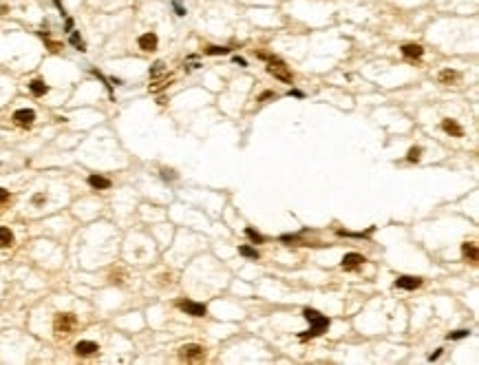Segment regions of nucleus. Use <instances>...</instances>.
<instances>
[{
	"label": "nucleus",
	"instance_id": "nucleus-2",
	"mask_svg": "<svg viewBox=\"0 0 479 365\" xmlns=\"http://www.w3.org/2000/svg\"><path fill=\"white\" fill-rule=\"evenodd\" d=\"M267 73H270V76H274V78H278V80H283L285 84H292V82H294V76L289 73V69L285 67L280 60H272L270 67H267Z\"/></svg>",
	"mask_w": 479,
	"mask_h": 365
},
{
	"label": "nucleus",
	"instance_id": "nucleus-5",
	"mask_svg": "<svg viewBox=\"0 0 479 365\" xmlns=\"http://www.w3.org/2000/svg\"><path fill=\"white\" fill-rule=\"evenodd\" d=\"M179 308H181L186 314H190V316H205L208 314V308L203 306V303H195V301H179L177 303Z\"/></svg>",
	"mask_w": 479,
	"mask_h": 365
},
{
	"label": "nucleus",
	"instance_id": "nucleus-13",
	"mask_svg": "<svg viewBox=\"0 0 479 365\" xmlns=\"http://www.w3.org/2000/svg\"><path fill=\"white\" fill-rule=\"evenodd\" d=\"M402 56L404 58H422L424 56V49H422L420 45H404L402 47Z\"/></svg>",
	"mask_w": 479,
	"mask_h": 365
},
{
	"label": "nucleus",
	"instance_id": "nucleus-24",
	"mask_svg": "<svg viewBox=\"0 0 479 365\" xmlns=\"http://www.w3.org/2000/svg\"><path fill=\"white\" fill-rule=\"evenodd\" d=\"M161 71H164V62H155V67L151 69V76H159Z\"/></svg>",
	"mask_w": 479,
	"mask_h": 365
},
{
	"label": "nucleus",
	"instance_id": "nucleus-7",
	"mask_svg": "<svg viewBox=\"0 0 479 365\" xmlns=\"http://www.w3.org/2000/svg\"><path fill=\"white\" fill-rule=\"evenodd\" d=\"M33 120H36V113L31 109H20V111L14 113V122L20 126H31Z\"/></svg>",
	"mask_w": 479,
	"mask_h": 365
},
{
	"label": "nucleus",
	"instance_id": "nucleus-4",
	"mask_svg": "<svg viewBox=\"0 0 479 365\" xmlns=\"http://www.w3.org/2000/svg\"><path fill=\"white\" fill-rule=\"evenodd\" d=\"M73 328H76V316L73 314H58V319H55V332L69 334Z\"/></svg>",
	"mask_w": 479,
	"mask_h": 365
},
{
	"label": "nucleus",
	"instance_id": "nucleus-17",
	"mask_svg": "<svg viewBox=\"0 0 479 365\" xmlns=\"http://www.w3.org/2000/svg\"><path fill=\"white\" fill-rule=\"evenodd\" d=\"M11 244H14V232L9 228L0 226V246H11Z\"/></svg>",
	"mask_w": 479,
	"mask_h": 365
},
{
	"label": "nucleus",
	"instance_id": "nucleus-11",
	"mask_svg": "<svg viewBox=\"0 0 479 365\" xmlns=\"http://www.w3.org/2000/svg\"><path fill=\"white\" fill-rule=\"evenodd\" d=\"M76 352L80 356H89V354H95L98 352V343H93V341H80L76 345Z\"/></svg>",
	"mask_w": 479,
	"mask_h": 365
},
{
	"label": "nucleus",
	"instance_id": "nucleus-22",
	"mask_svg": "<svg viewBox=\"0 0 479 365\" xmlns=\"http://www.w3.org/2000/svg\"><path fill=\"white\" fill-rule=\"evenodd\" d=\"M71 45H73V47H77L80 51H84V42L80 40V36H77V33H73V36H71Z\"/></svg>",
	"mask_w": 479,
	"mask_h": 365
},
{
	"label": "nucleus",
	"instance_id": "nucleus-26",
	"mask_svg": "<svg viewBox=\"0 0 479 365\" xmlns=\"http://www.w3.org/2000/svg\"><path fill=\"white\" fill-rule=\"evenodd\" d=\"M45 199H47V197L42 195V193H38V195H33V199H31V201H33V204H42Z\"/></svg>",
	"mask_w": 479,
	"mask_h": 365
},
{
	"label": "nucleus",
	"instance_id": "nucleus-9",
	"mask_svg": "<svg viewBox=\"0 0 479 365\" xmlns=\"http://www.w3.org/2000/svg\"><path fill=\"white\" fill-rule=\"evenodd\" d=\"M157 36L155 33H144V36H139V49L144 51H155L157 49Z\"/></svg>",
	"mask_w": 479,
	"mask_h": 365
},
{
	"label": "nucleus",
	"instance_id": "nucleus-14",
	"mask_svg": "<svg viewBox=\"0 0 479 365\" xmlns=\"http://www.w3.org/2000/svg\"><path fill=\"white\" fill-rule=\"evenodd\" d=\"M89 184L93 188H98V191H106V188H111V179L102 177V175H91L89 177Z\"/></svg>",
	"mask_w": 479,
	"mask_h": 365
},
{
	"label": "nucleus",
	"instance_id": "nucleus-8",
	"mask_svg": "<svg viewBox=\"0 0 479 365\" xmlns=\"http://www.w3.org/2000/svg\"><path fill=\"white\" fill-rule=\"evenodd\" d=\"M362 263H364V257L358 253H349V254L342 257V268H345V270H355V268L362 266Z\"/></svg>",
	"mask_w": 479,
	"mask_h": 365
},
{
	"label": "nucleus",
	"instance_id": "nucleus-10",
	"mask_svg": "<svg viewBox=\"0 0 479 365\" xmlns=\"http://www.w3.org/2000/svg\"><path fill=\"white\" fill-rule=\"evenodd\" d=\"M442 129L446 131L448 135H453V138H461V135H464V129H461V126L457 124L455 120H444L442 122Z\"/></svg>",
	"mask_w": 479,
	"mask_h": 365
},
{
	"label": "nucleus",
	"instance_id": "nucleus-25",
	"mask_svg": "<svg viewBox=\"0 0 479 365\" xmlns=\"http://www.w3.org/2000/svg\"><path fill=\"white\" fill-rule=\"evenodd\" d=\"M173 7H175V11H177V16H186V9L181 7V2H179V0H175Z\"/></svg>",
	"mask_w": 479,
	"mask_h": 365
},
{
	"label": "nucleus",
	"instance_id": "nucleus-30",
	"mask_svg": "<svg viewBox=\"0 0 479 365\" xmlns=\"http://www.w3.org/2000/svg\"><path fill=\"white\" fill-rule=\"evenodd\" d=\"M289 95H294V98H303V93H301V91H296V89L289 91Z\"/></svg>",
	"mask_w": 479,
	"mask_h": 365
},
{
	"label": "nucleus",
	"instance_id": "nucleus-29",
	"mask_svg": "<svg viewBox=\"0 0 479 365\" xmlns=\"http://www.w3.org/2000/svg\"><path fill=\"white\" fill-rule=\"evenodd\" d=\"M270 98H274V93H270V91H265V93L261 95V102H263V100H270Z\"/></svg>",
	"mask_w": 479,
	"mask_h": 365
},
{
	"label": "nucleus",
	"instance_id": "nucleus-1",
	"mask_svg": "<svg viewBox=\"0 0 479 365\" xmlns=\"http://www.w3.org/2000/svg\"><path fill=\"white\" fill-rule=\"evenodd\" d=\"M303 316H305V319L309 321V330H305V332L298 334V338H301V341H307V338H316V337H320L323 332H327L329 323H331V321H329L325 314H320V312L311 310V308H305V310H303Z\"/></svg>",
	"mask_w": 479,
	"mask_h": 365
},
{
	"label": "nucleus",
	"instance_id": "nucleus-20",
	"mask_svg": "<svg viewBox=\"0 0 479 365\" xmlns=\"http://www.w3.org/2000/svg\"><path fill=\"white\" fill-rule=\"evenodd\" d=\"M205 54L208 56H226V54H230V49H227V47H208Z\"/></svg>",
	"mask_w": 479,
	"mask_h": 365
},
{
	"label": "nucleus",
	"instance_id": "nucleus-19",
	"mask_svg": "<svg viewBox=\"0 0 479 365\" xmlns=\"http://www.w3.org/2000/svg\"><path fill=\"white\" fill-rule=\"evenodd\" d=\"M245 235H248L250 239L254 241V244H263V241H265V239H263V235H261V232H256V230H254V228H245Z\"/></svg>",
	"mask_w": 479,
	"mask_h": 365
},
{
	"label": "nucleus",
	"instance_id": "nucleus-18",
	"mask_svg": "<svg viewBox=\"0 0 479 365\" xmlns=\"http://www.w3.org/2000/svg\"><path fill=\"white\" fill-rule=\"evenodd\" d=\"M239 253L248 259H258V250L252 248V246H239Z\"/></svg>",
	"mask_w": 479,
	"mask_h": 365
},
{
	"label": "nucleus",
	"instance_id": "nucleus-6",
	"mask_svg": "<svg viewBox=\"0 0 479 365\" xmlns=\"http://www.w3.org/2000/svg\"><path fill=\"white\" fill-rule=\"evenodd\" d=\"M422 285V279L420 277H411V275H402L395 279V288L400 290H415Z\"/></svg>",
	"mask_w": 479,
	"mask_h": 365
},
{
	"label": "nucleus",
	"instance_id": "nucleus-3",
	"mask_svg": "<svg viewBox=\"0 0 479 365\" xmlns=\"http://www.w3.org/2000/svg\"><path fill=\"white\" fill-rule=\"evenodd\" d=\"M179 356L183 361H201L205 356V350L201 345H197V343H188V345H183L179 350Z\"/></svg>",
	"mask_w": 479,
	"mask_h": 365
},
{
	"label": "nucleus",
	"instance_id": "nucleus-12",
	"mask_svg": "<svg viewBox=\"0 0 479 365\" xmlns=\"http://www.w3.org/2000/svg\"><path fill=\"white\" fill-rule=\"evenodd\" d=\"M437 80L442 82V84H455V82L459 80V73L453 71V69H444V71H439Z\"/></svg>",
	"mask_w": 479,
	"mask_h": 365
},
{
	"label": "nucleus",
	"instance_id": "nucleus-16",
	"mask_svg": "<svg viewBox=\"0 0 479 365\" xmlns=\"http://www.w3.org/2000/svg\"><path fill=\"white\" fill-rule=\"evenodd\" d=\"M29 89H31V93H33V95H45V93H49V86H47L42 80H31V82H29Z\"/></svg>",
	"mask_w": 479,
	"mask_h": 365
},
{
	"label": "nucleus",
	"instance_id": "nucleus-23",
	"mask_svg": "<svg viewBox=\"0 0 479 365\" xmlns=\"http://www.w3.org/2000/svg\"><path fill=\"white\" fill-rule=\"evenodd\" d=\"M464 337H468V330H457V332L448 334V338H453V341H455V338H464Z\"/></svg>",
	"mask_w": 479,
	"mask_h": 365
},
{
	"label": "nucleus",
	"instance_id": "nucleus-21",
	"mask_svg": "<svg viewBox=\"0 0 479 365\" xmlns=\"http://www.w3.org/2000/svg\"><path fill=\"white\" fill-rule=\"evenodd\" d=\"M420 157H422V148H420V146H415V148H411V151H408L406 160H408V162H420Z\"/></svg>",
	"mask_w": 479,
	"mask_h": 365
},
{
	"label": "nucleus",
	"instance_id": "nucleus-28",
	"mask_svg": "<svg viewBox=\"0 0 479 365\" xmlns=\"http://www.w3.org/2000/svg\"><path fill=\"white\" fill-rule=\"evenodd\" d=\"M234 62H236V64H239V67H248V62H245V60H243V58H239V56H236V58H234Z\"/></svg>",
	"mask_w": 479,
	"mask_h": 365
},
{
	"label": "nucleus",
	"instance_id": "nucleus-27",
	"mask_svg": "<svg viewBox=\"0 0 479 365\" xmlns=\"http://www.w3.org/2000/svg\"><path fill=\"white\" fill-rule=\"evenodd\" d=\"M7 199H9V193L0 188V204H2V201H7Z\"/></svg>",
	"mask_w": 479,
	"mask_h": 365
},
{
	"label": "nucleus",
	"instance_id": "nucleus-15",
	"mask_svg": "<svg viewBox=\"0 0 479 365\" xmlns=\"http://www.w3.org/2000/svg\"><path fill=\"white\" fill-rule=\"evenodd\" d=\"M461 253H464V257L468 259V261H477V246L473 244V241H466L464 246H461Z\"/></svg>",
	"mask_w": 479,
	"mask_h": 365
}]
</instances>
